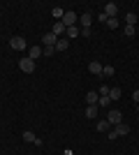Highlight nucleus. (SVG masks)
Segmentation results:
<instances>
[{
    "label": "nucleus",
    "instance_id": "nucleus-22",
    "mask_svg": "<svg viewBox=\"0 0 139 155\" xmlns=\"http://www.w3.org/2000/svg\"><path fill=\"white\" fill-rule=\"evenodd\" d=\"M56 51V46H42V56H51Z\"/></svg>",
    "mask_w": 139,
    "mask_h": 155
},
{
    "label": "nucleus",
    "instance_id": "nucleus-29",
    "mask_svg": "<svg viewBox=\"0 0 139 155\" xmlns=\"http://www.w3.org/2000/svg\"><path fill=\"white\" fill-rule=\"evenodd\" d=\"M137 111H139V104H137Z\"/></svg>",
    "mask_w": 139,
    "mask_h": 155
},
{
    "label": "nucleus",
    "instance_id": "nucleus-23",
    "mask_svg": "<svg viewBox=\"0 0 139 155\" xmlns=\"http://www.w3.org/2000/svg\"><path fill=\"white\" fill-rule=\"evenodd\" d=\"M107 28H111V30H114V28H118V21H116V19H107Z\"/></svg>",
    "mask_w": 139,
    "mask_h": 155
},
{
    "label": "nucleus",
    "instance_id": "nucleus-19",
    "mask_svg": "<svg viewBox=\"0 0 139 155\" xmlns=\"http://www.w3.org/2000/svg\"><path fill=\"white\" fill-rule=\"evenodd\" d=\"M109 100H121V88H109Z\"/></svg>",
    "mask_w": 139,
    "mask_h": 155
},
{
    "label": "nucleus",
    "instance_id": "nucleus-1",
    "mask_svg": "<svg viewBox=\"0 0 139 155\" xmlns=\"http://www.w3.org/2000/svg\"><path fill=\"white\" fill-rule=\"evenodd\" d=\"M19 67H21V72L33 74V72H35V60H30V58H21V60H19Z\"/></svg>",
    "mask_w": 139,
    "mask_h": 155
},
{
    "label": "nucleus",
    "instance_id": "nucleus-27",
    "mask_svg": "<svg viewBox=\"0 0 139 155\" xmlns=\"http://www.w3.org/2000/svg\"><path fill=\"white\" fill-rule=\"evenodd\" d=\"M107 137H109V139H118V134H116L114 130H109V132H107Z\"/></svg>",
    "mask_w": 139,
    "mask_h": 155
},
{
    "label": "nucleus",
    "instance_id": "nucleus-26",
    "mask_svg": "<svg viewBox=\"0 0 139 155\" xmlns=\"http://www.w3.org/2000/svg\"><path fill=\"white\" fill-rule=\"evenodd\" d=\"M125 35L127 37H134V26H125Z\"/></svg>",
    "mask_w": 139,
    "mask_h": 155
},
{
    "label": "nucleus",
    "instance_id": "nucleus-2",
    "mask_svg": "<svg viewBox=\"0 0 139 155\" xmlns=\"http://www.w3.org/2000/svg\"><path fill=\"white\" fill-rule=\"evenodd\" d=\"M60 21H63V26H65V28H70V26H74V23L79 21V16H77V14H74L72 9H70V12H65V14H63V19H60Z\"/></svg>",
    "mask_w": 139,
    "mask_h": 155
},
{
    "label": "nucleus",
    "instance_id": "nucleus-4",
    "mask_svg": "<svg viewBox=\"0 0 139 155\" xmlns=\"http://www.w3.org/2000/svg\"><path fill=\"white\" fill-rule=\"evenodd\" d=\"M107 120H109V125H118V123H123V116H121V111L111 109L107 114Z\"/></svg>",
    "mask_w": 139,
    "mask_h": 155
},
{
    "label": "nucleus",
    "instance_id": "nucleus-5",
    "mask_svg": "<svg viewBox=\"0 0 139 155\" xmlns=\"http://www.w3.org/2000/svg\"><path fill=\"white\" fill-rule=\"evenodd\" d=\"M116 12H118V5H116V2H107V5H104L107 19H116Z\"/></svg>",
    "mask_w": 139,
    "mask_h": 155
},
{
    "label": "nucleus",
    "instance_id": "nucleus-11",
    "mask_svg": "<svg viewBox=\"0 0 139 155\" xmlns=\"http://www.w3.org/2000/svg\"><path fill=\"white\" fill-rule=\"evenodd\" d=\"M98 109H100L98 104H88L86 107V116L88 118H98Z\"/></svg>",
    "mask_w": 139,
    "mask_h": 155
},
{
    "label": "nucleus",
    "instance_id": "nucleus-6",
    "mask_svg": "<svg viewBox=\"0 0 139 155\" xmlns=\"http://www.w3.org/2000/svg\"><path fill=\"white\" fill-rule=\"evenodd\" d=\"M65 30H67V28L63 26V21H56V23H53V28H51V32L56 35V37H63V35H65Z\"/></svg>",
    "mask_w": 139,
    "mask_h": 155
},
{
    "label": "nucleus",
    "instance_id": "nucleus-13",
    "mask_svg": "<svg viewBox=\"0 0 139 155\" xmlns=\"http://www.w3.org/2000/svg\"><path fill=\"white\" fill-rule=\"evenodd\" d=\"M98 100H100L98 91H88V95H86V102L88 104H98Z\"/></svg>",
    "mask_w": 139,
    "mask_h": 155
},
{
    "label": "nucleus",
    "instance_id": "nucleus-17",
    "mask_svg": "<svg viewBox=\"0 0 139 155\" xmlns=\"http://www.w3.org/2000/svg\"><path fill=\"white\" fill-rule=\"evenodd\" d=\"M125 23H127V26H134V23H137V14H134V12H127L125 14Z\"/></svg>",
    "mask_w": 139,
    "mask_h": 155
},
{
    "label": "nucleus",
    "instance_id": "nucleus-10",
    "mask_svg": "<svg viewBox=\"0 0 139 155\" xmlns=\"http://www.w3.org/2000/svg\"><path fill=\"white\" fill-rule=\"evenodd\" d=\"M67 46H70V39H67V37H58V42H56V51H65Z\"/></svg>",
    "mask_w": 139,
    "mask_h": 155
},
{
    "label": "nucleus",
    "instance_id": "nucleus-7",
    "mask_svg": "<svg viewBox=\"0 0 139 155\" xmlns=\"http://www.w3.org/2000/svg\"><path fill=\"white\" fill-rule=\"evenodd\" d=\"M102 67H104V65H100L98 60L88 63V72H91V74H95V77H100V74H102Z\"/></svg>",
    "mask_w": 139,
    "mask_h": 155
},
{
    "label": "nucleus",
    "instance_id": "nucleus-12",
    "mask_svg": "<svg viewBox=\"0 0 139 155\" xmlns=\"http://www.w3.org/2000/svg\"><path fill=\"white\" fill-rule=\"evenodd\" d=\"M114 132H116L118 137H123V134H127V132H130V127H127V123H118Z\"/></svg>",
    "mask_w": 139,
    "mask_h": 155
},
{
    "label": "nucleus",
    "instance_id": "nucleus-20",
    "mask_svg": "<svg viewBox=\"0 0 139 155\" xmlns=\"http://www.w3.org/2000/svg\"><path fill=\"white\" fill-rule=\"evenodd\" d=\"M114 72L116 70H114L111 65H104V67H102V77H114Z\"/></svg>",
    "mask_w": 139,
    "mask_h": 155
},
{
    "label": "nucleus",
    "instance_id": "nucleus-16",
    "mask_svg": "<svg viewBox=\"0 0 139 155\" xmlns=\"http://www.w3.org/2000/svg\"><path fill=\"white\" fill-rule=\"evenodd\" d=\"M95 130H98V132H109V120H98Z\"/></svg>",
    "mask_w": 139,
    "mask_h": 155
},
{
    "label": "nucleus",
    "instance_id": "nucleus-14",
    "mask_svg": "<svg viewBox=\"0 0 139 155\" xmlns=\"http://www.w3.org/2000/svg\"><path fill=\"white\" fill-rule=\"evenodd\" d=\"M79 23H81V28H91V14H81Z\"/></svg>",
    "mask_w": 139,
    "mask_h": 155
},
{
    "label": "nucleus",
    "instance_id": "nucleus-28",
    "mask_svg": "<svg viewBox=\"0 0 139 155\" xmlns=\"http://www.w3.org/2000/svg\"><path fill=\"white\" fill-rule=\"evenodd\" d=\"M132 100H134V102L139 104V91H134V93H132Z\"/></svg>",
    "mask_w": 139,
    "mask_h": 155
},
{
    "label": "nucleus",
    "instance_id": "nucleus-25",
    "mask_svg": "<svg viewBox=\"0 0 139 155\" xmlns=\"http://www.w3.org/2000/svg\"><path fill=\"white\" fill-rule=\"evenodd\" d=\"M111 102V100H109V97H100L98 100V107H107V104Z\"/></svg>",
    "mask_w": 139,
    "mask_h": 155
},
{
    "label": "nucleus",
    "instance_id": "nucleus-3",
    "mask_svg": "<svg viewBox=\"0 0 139 155\" xmlns=\"http://www.w3.org/2000/svg\"><path fill=\"white\" fill-rule=\"evenodd\" d=\"M9 46H12V49H16V51H23V49H26V39L21 37V35H16V37H12L9 39Z\"/></svg>",
    "mask_w": 139,
    "mask_h": 155
},
{
    "label": "nucleus",
    "instance_id": "nucleus-21",
    "mask_svg": "<svg viewBox=\"0 0 139 155\" xmlns=\"http://www.w3.org/2000/svg\"><path fill=\"white\" fill-rule=\"evenodd\" d=\"M98 95L100 97H109V88H107V86H100V88H98Z\"/></svg>",
    "mask_w": 139,
    "mask_h": 155
},
{
    "label": "nucleus",
    "instance_id": "nucleus-18",
    "mask_svg": "<svg viewBox=\"0 0 139 155\" xmlns=\"http://www.w3.org/2000/svg\"><path fill=\"white\" fill-rule=\"evenodd\" d=\"M21 137H23V141H28V143H35V139H37V137H35L30 130H26V132H23Z\"/></svg>",
    "mask_w": 139,
    "mask_h": 155
},
{
    "label": "nucleus",
    "instance_id": "nucleus-9",
    "mask_svg": "<svg viewBox=\"0 0 139 155\" xmlns=\"http://www.w3.org/2000/svg\"><path fill=\"white\" fill-rule=\"evenodd\" d=\"M40 56H42V46H30V51H28V58H30V60H35V58H40Z\"/></svg>",
    "mask_w": 139,
    "mask_h": 155
},
{
    "label": "nucleus",
    "instance_id": "nucleus-8",
    "mask_svg": "<svg viewBox=\"0 0 139 155\" xmlns=\"http://www.w3.org/2000/svg\"><path fill=\"white\" fill-rule=\"evenodd\" d=\"M56 42H58V37H56L53 32H46L44 37H42V44L44 46H56Z\"/></svg>",
    "mask_w": 139,
    "mask_h": 155
},
{
    "label": "nucleus",
    "instance_id": "nucleus-24",
    "mask_svg": "<svg viewBox=\"0 0 139 155\" xmlns=\"http://www.w3.org/2000/svg\"><path fill=\"white\" fill-rule=\"evenodd\" d=\"M63 14H65V12H63V9H60V7H56V9H53V16H56V19H63Z\"/></svg>",
    "mask_w": 139,
    "mask_h": 155
},
{
    "label": "nucleus",
    "instance_id": "nucleus-15",
    "mask_svg": "<svg viewBox=\"0 0 139 155\" xmlns=\"http://www.w3.org/2000/svg\"><path fill=\"white\" fill-rule=\"evenodd\" d=\"M65 35H67V37H79V35H81V30H79L77 26H70V28L65 30Z\"/></svg>",
    "mask_w": 139,
    "mask_h": 155
}]
</instances>
